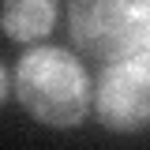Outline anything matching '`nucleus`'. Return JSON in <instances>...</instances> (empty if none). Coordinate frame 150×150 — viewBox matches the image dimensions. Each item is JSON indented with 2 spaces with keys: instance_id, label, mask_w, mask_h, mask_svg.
I'll return each instance as SVG.
<instances>
[{
  "instance_id": "obj_1",
  "label": "nucleus",
  "mask_w": 150,
  "mask_h": 150,
  "mask_svg": "<svg viewBox=\"0 0 150 150\" xmlns=\"http://www.w3.org/2000/svg\"><path fill=\"white\" fill-rule=\"evenodd\" d=\"M15 98L45 128H79L90 112L94 86L86 68L68 49L34 45L15 68Z\"/></svg>"
},
{
  "instance_id": "obj_2",
  "label": "nucleus",
  "mask_w": 150,
  "mask_h": 150,
  "mask_svg": "<svg viewBox=\"0 0 150 150\" xmlns=\"http://www.w3.org/2000/svg\"><path fill=\"white\" fill-rule=\"evenodd\" d=\"M68 26L86 56L131 60L150 49V0H68Z\"/></svg>"
},
{
  "instance_id": "obj_3",
  "label": "nucleus",
  "mask_w": 150,
  "mask_h": 150,
  "mask_svg": "<svg viewBox=\"0 0 150 150\" xmlns=\"http://www.w3.org/2000/svg\"><path fill=\"white\" fill-rule=\"evenodd\" d=\"M94 112L109 131L150 128V64L143 56L101 64L94 79Z\"/></svg>"
},
{
  "instance_id": "obj_4",
  "label": "nucleus",
  "mask_w": 150,
  "mask_h": 150,
  "mask_svg": "<svg viewBox=\"0 0 150 150\" xmlns=\"http://www.w3.org/2000/svg\"><path fill=\"white\" fill-rule=\"evenodd\" d=\"M60 0H0V30L11 41H41L56 23Z\"/></svg>"
},
{
  "instance_id": "obj_5",
  "label": "nucleus",
  "mask_w": 150,
  "mask_h": 150,
  "mask_svg": "<svg viewBox=\"0 0 150 150\" xmlns=\"http://www.w3.org/2000/svg\"><path fill=\"white\" fill-rule=\"evenodd\" d=\"M8 90H11V75H8V68L0 64V105L8 101Z\"/></svg>"
},
{
  "instance_id": "obj_6",
  "label": "nucleus",
  "mask_w": 150,
  "mask_h": 150,
  "mask_svg": "<svg viewBox=\"0 0 150 150\" xmlns=\"http://www.w3.org/2000/svg\"><path fill=\"white\" fill-rule=\"evenodd\" d=\"M143 60H146V64H150V49H146V53H143Z\"/></svg>"
}]
</instances>
